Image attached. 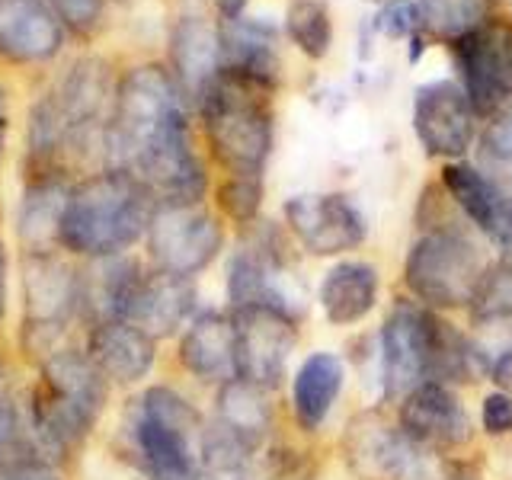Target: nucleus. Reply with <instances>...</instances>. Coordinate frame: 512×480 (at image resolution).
<instances>
[{"mask_svg": "<svg viewBox=\"0 0 512 480\" xmlns=\"http://www.w3.org/2000/svg\"><path fill=\"white\" fill-rule=\"evenodd\" d=\"M506 4H512V0H506Z\"/></svg>", "mask_w": 512, "mask_h": 480, "instance_id": "obj_42", "label": "nucleus"}, {"mask_svg": "<svg viewBox=\"0 0 512 480\" xmlns=\"http://www.w3.org/2000/svg\"><path fill=\"white\" fill-rule=\"evenodd\" d=\"M400 432L432 455H468L477 442V423L452 384L423 381L391 407Z\"/></svg>", "mask_w": 512, "mask_h": 480, "instance_id": "obj_11", "label": "nucleus"}, {"mask_svg": "<svg viewBox=\"0 0 512 480\" xmlns=\"http://www.w3.org/2000/svg\"><path fill=\"white\" fill-rule=\"evenodd\" d=\"M340 458L352 480H426L432 452L413 445L394 423L391 407H362L340 432Z\"/></svg>", "mask_w": 512, "mask_h": 480, "instance_id": "obj_9", "label": "nucleus"}, {"mask_svg": "<svg viewBox=\"0 0 512 480\" xmlns=\"http://www.w3.org/2000/svg\"><path fill=\"white\" fill-rule=\"evenodd\" d=\"M420 26L442 42H458L490 20V0H416Z\"/></svg>", "mask_w": 512, "mask_h": 480, "instance_id": "obj_29", "label": "nucleus"}, {"mask_svg": "<svg viewBox=\"0 0 512 480\" xmlns=\"http://www.w3.org/2000/svg\"><path fill=\"white\" fill-rule=\"evenodd\" d=\"M285 36L304 58H327L333 45V20L324 0H292L285 10Z\"/></svg>", "mask_w": 512, "mask_h": 480, "instance_id": "obj_30", "label": "nucleus"}, {"mask_svg": "<svg viewBox=\"0 0 512 480\" xmlns=\"http://www.w3.org/2000/svg\"><path fill=\"white\" fill-rule=\"evenodd\" d=\"M480 154L496 167H512V103L490 116L487 128L480 132Z\"/></svg>", "mask_w": 512, "mask_h": 480, "instance_id": "obj_35", "label": "nucleus"}, {"mask_svg": "<svg viewBox=\"0 0 512 480\" xmlns=\"http://www.w3.org/2000/svg\"><path fill=\"white\" fill-rule=\"evenodd\" d=\"M202 135L228 176H263L276 144L272 93L244 77L218 71L196 103Z\"/></svg>", "mask_w": 512, "mask_h": 480, "instance_id": "obj_5", "label": "nucleus"}, {"mask_svg": "<svg viewBox=\"0 0 512 480\" xmlns=\"http://www.w3.org/2000/svg\"><path fill=\"white\" fill-rule=\"evenodd\" d=\"M212 423L221 426L228 436H234L240 445H247L253 455H260L263 448H269L272 432H276L272 391L244 378H231L218 384Z\"/></svg>", "mask_w": 512, "mask_h": 480, "instance_id": "obj_26", "label": "nucleus"}, {"mask_svg": "<svg viewBox=\"0 0 512 480\" xmlns=\"http://www.w3.org/2000/svg\"><path fill=\"white\" fill-rule=\"evenodd\" d=\"M247 4L250 0H212L218 20H237V16L247 13Z\"/></svg>", "mask_w": 512, "mask_h": 480, "instance_id": "obj_40", "label": "nucleus"}, {"mask_svg": "<svg viewBox=\"0 0 512 480\" xmlns=\"http://www.w3.org/2000/svg\"><path fill=\"white\" fill-rule=\"evenodd\" d=\"M68 29L48 0H0V64L36 68L64 52Z\"/></svg>", "mask_w": 512, "mask_h": 480, "instance_id": "obj_19", "label": "nucleus"}, {"mask_svg": "<svg viewBox=\"0 0 512 480\" xmlns=\"http://www.w3.org/2000/svg\"><path fill=\"white\" fill-rule=\"evenodd\" d=\"M413 135L426 157L452 164L477 141V112L458 80H432L413 93Z\"/></svg>", "mask_w": 512, "mask_h": 480, "instance_id": "obj_16", "label": "nucleus"}, {"mask_svg": "<svg viewBox=\"0 0 512 480\" xmlns=\"http://www.w3.org/2000/svg\"><path fill=\"white\" fill-rule=\"evenodd\" d=\"M84 352L109 384H135L154 368L157 340L128 320H103L90 327Z\"/></svg>", "mask_w": 512, "mask_h": 480, "instance_id": "obj_25", "label": "nucleus"}, {"mask_svg": "<svg viewBox=\"0 0 512 480\" xmlns=\"http://www.w3.org/2000/svg\"><path fill=\"white\" fill-rule=\"evenodd\" d=\"M381 304V269L368 260L343 256L317 282L320 317L333 330H352L365 324Z\"/></svg>", "mask_w": 512, "mask_h": 480, "instance_id": "obj_23", "label": "nucleus"}, {"mask_svg": "<svg viewBox=\"0 0 512 480\" xmlns=\"http://www.w3.org/2000/svg\"><path fill=\"white\" fill-rule=\"evenodd\" d=\"M224 218L205 202H167L154 205L144 244L154 269L196 279L224 250Z\"/></svg>", "mask_w": 512, "mask_h": 480, "instance_id": "obj_10", "label": "nucleus"}, {"mask_svg": "<svg viewBox=\"0 0 512 480\" xmlns=\"http://www.w3.org/2000/svg\"><path fill=\"white\" fill-rule=\"evenodd\" d=\"M0 480H64L48 461L36 458H16L0 464Z\"/></svg>", "mask_w": 512, "mask_h": 480, "instance_id": "obj_37", "label": "nucleus"}, {"mask_svg": "<svg viewBox=\"0 0 512 480\" xmlns=\"http://www.w3.org/2000/svg\"><path fill=\"white\" fill-rule=\"evenodd\" d=\"M48 4H52L61 26L68 29V36L90 39L103 26L109 0H48Z\"/></svg>", "mask_w": 512, "mask_h": 480, "instance_id": "obj_32", "label": "nucleus"}, {"mask_svg": "<svg viewBox=\"0 0 512 480\" xmlns=\"http://www.w3.org/2000/svg\"><path fill=\"white\" fill-rule=\"evenodd\" d=\"M372 26L384 39H413L416 32H423L420 7H416V0H384Z\"/></svg>", "mask_w": 512, "mask_h": 480, "instance_id": "obj_33", "label": "nucleus"}, {"mask_svg": "<svg viewBox=\"0 0 512 480\" xmlns=\"http://www.w3.org/2000/svg\"><path fill=\"white\" fill-rule=\"evenodd\" d=\"M426 480H484L480 461L468 455H436L429 464Z\"/></svg>", "mask_w": 512, "mask_h": 480, "instance_id": "obj_36", "label": "nucleus"}, {"mask_svg": "<svg viewBox=\"0 0 512 480\" xmlns=\"http://www.w3.org/2000/svg\"><path fill=\"white\" fill-rule=\"evenodd\" d=\"M455 64L461 71V90L480 116H496L512 103V26L487 20L468 36L452 42Z\"/></svg>", "mask_w": 512, "mask_h": 480, "instance_id": "obj_15", "label": "nucleus"}, {"mask_svg": "<svg viewBox=\"0 0 512 480\" xmlns=\"http://www.w3.org/2000/svg\"><path fill=\"white\" fill-rule=\"evenodd\" d=\"M151 192L125 170H96L71 186L61 221V250L84 260L128 253L144 240L154 212Z\"/></svg>", "mask_w": 512, "mask_h": 480, "instance_id": "obj_4", "label": "nucleus"}, {"mask_svg": "<svg viewBox=\"0 0 512 480\" xmlns=\"http://www.w3.org/2000/svg\"><path fill=\"white\" fill-rule=\"evenodd\" d=\"M439 186L458 208V215L490 247L493 260L512 263V192L468 160L442 164Z\"/></svg>", "mask_w": 512, "mask_h": 480, "instance_id": "obj_14", "label": "nucleus"}, {"mask_svg": "<svg viewBox=\"0 0 512 480\" xmlns=\"http://www.w3.org/2000/svg\"><path fill=\"white\" fill-rule=\"evenodd\" d=\"M493 266V253L458 212L416 228L400 285L404 295L439 314H464Z\"/></svg>", "mask_w": 512, "mask_h": 480, "instance_id": "obj_3", "label": "nucleus"}, {"mask_svg": "<svg viewBox=\"0 0 512 480\" xmlns=\"http://www.w3.org/2000/svg\"><path fill=\"white\" fill-rule=\"evenodd\" d=\"M221 36V71L244 77L250 84L276 93L282 80L279 61V29L260 16H237V20H218Z\"/></svg>", "mask_w": 512, "mask_h": 480, "instance_id": "obj_22", "label": "nucleus"}, {"mask_svg": "<svg viewBox=\"0 0 512 480\" xmlns=\"http://www.w3.org/2000/svg\"><path fill=\"white\" fill-rule=\"evenodd\" d=\"M192 138V103L167 64L141 61L125 68L112 93L106 125V170L132 173L157 151Z\"/></svg>", "mask_w": 512, "mask_h": 480, "instance_id": "obj_1", "label": "nucleus"}, {"mask_svg": "<svg viewBox=\"0 0 512 480\" xmlns=\"http://www.w3.org/2000/svg\"><path fill=\"white\" fill-rule=\"evenodd\" d=\"M0 461H4V455H0Z\"/></svg>", "mask_w": 512, "mask_h": 480, "instance_id": "obj_43", "label": "nucleus"}, {"mask_svg": "<svg viewBox=\"0 0 512 480\" xmlns=\"http://www.w3.org/2000/svg\"><path fill=\"white\" fill-rule=\"evenodd\" d=\"M205 420L189 397L154 384L125 416L128 452L148 480H199Z\"/></svg>", "mask_w": 512, "mask_h": 480, "instance_id": "obj_6", "label": "nucleus"}, {"mask_svg": "<svg viewBox=\"0 0 512 480\" xmlns=\"http://www.w3.org/2000/svg\"><path fill=\"white\" fill-rule=\"evenodd\" d=\"M346 378L349 365L333 349H314L298 362L292 372V388H288V413L301 436H317L330 423L346 391Z\"/></svg>", "mask_w": 512, "mask_h": 480, "instance_id": "obj_20", "label": "nucleus"}, {"mask_svg": "<svg viewBox=\"0 0 512 480\" xmlns=\"http://www.w3.org/2000/svg\"><path fill=\"white\" fill-rule=\"evenodd\" d=\"M23 330L68 333L80 317V269L58 250L23 256Z\"/></svg>", "mask_w": 512, "mask_h": 480, "instance_id": "obj_17", "label": "nucleus"}, {"mask_svg": "<svg viewBox=\"0 0 512 480\" xmlns=\"http://www.w3.org/2000/svg\"><path fill=\"white\" fill-rule=\"evenodd\" d=\"M292 244L288 231L269 221H256L244 228V240L231 253L224 292H228V311L240 308H276L282 314L304 317L308 301L292 266Z\"/></svg>", "mask_w": 512, "mask_h": 480, "instance_id": "obj_7", "label": "nucleus"}, {"mask_svg": "<svg viewBox=\"0 0 512 480\" xmlns=\"http://www.w3.org/2000/svg\"><path fill=\"white\" fill-rule=\"evenodd\" d=\"M199 308V288L189 276H176L164 269H144L128 295L122 317L128 324L144 330L151 340H167L180 333Z\"/></svg>", "mask_w": 512, "mask_h": 480, "instance_id": "obj_18", "label": "nucleus"}, {"mask_svg": "<svg viewBox=\"0 0 512 480\" xmlns=\"http://www.w3.org/2000/svg\"><path fill=\"white\" fill-rule=\"evenodd\" d=\"M436 320L439 311H429L407 295H397L384 311L375 330L378 343V404L394 407L416 384L432 378V352H436Z\"/></svg>", "mask_w": 512, "mask_h": 480, "instance_id": "obj_8", "label": "nucleus"}, {"mask_svg": "<svg viewBox=\"0 0 512 480\" xmlns=\"http://www.w3.org/2000/svg\"><path fill=\"white\" fill-rule=\"evenodd\" d=\"M106 397L109 381L84 349L68 346L39 362V378L23 400L29 452L48 464L74 455L100 423Z\"/></svg>", "mask_w": 512, "mask_h": 480, "instance_id": "obj_2", "label": "nucleus"}, {"mask_svg": "<svg viewBox=\"0 0 512 480\" xmlns=\"http://www.w3.org/2000/svg\"><path fill=\"white\" fill-rule=\"evenodd\" d=\"M167 68L176 84L186 93V100L196 109L199 96L221 71V36L218 20L202 10H186L173 20L167 39Z\"/></svg>", "mask_w": 512, "mask_h": 480, "instance_id": "obj_21", "label": "nucleus"}, {"mask_svg": "<svg viewBox=\"0 0 512 480\" xmlns=\"http://www.w3.org/2000/svg\"><path fill=\"white\" fill-rule=\"evenodd\" d=\"M285 231L308 256L343 260L368 240V218L346 192H301L282 205Z\"/></svg>", "mask_w": 512, "mask_h": 480, "instance_id": "obj_12", "label": "nucleus"}, {"mask_svg": "<svg viewBox=\"0 0 512 480\" xmlns=\"http://www.w3.org/2000/svg\"><path fill=\"white\" fill-rule=\"evenodd\" d=\"M7 135H10V90L0 84V160L7 151Z\"/></svg>", "mask_w": 512, "mask_h": 480, "instance_id": "obj_39", "label": "nucleus"}, {"mask_svg": "<svg viewBox=\"0 0 512 480\" xmlns=\"http://www.w3.org/2000/svg\"><path fill=\"white\" fill-rule=\"evenodd\" d=\"M176 362L202 384H224L237 378V346L231 311H199L176 343Z\"/></svg>", "mask_w": 512, "mask_h": 480, "instance_id": "obj_24", "label": "nucleus"}, {"mask_svg": "<svg viewBox=\"0 0 512 480\" xmlns=\"http://www.w3.org/2000/svg\"><path fill=\"white\" fill-rule=\"evenodd\" d=\"M487 381L493 384L496 391L512 394V343H506V346H500V349L493 352Z\"/></svg>", "mask_w": 512, "mask_h": 480, "instance_id": "obj_38", "label": "nucleus"}, {"mask_svg": "<svg viewBox=\"0 0 512 480\" xmlns=\"http://www.w3.org/2000/svg\"><path fill=\"white\" fill-rule=\"evenodd\" d=\"M74 183L71 176H26L16 208V237L26 253H52L61 247V221Z\"/></svg>", "mask_w": 512, "mask_h": 480, "instance_id": "obj_27", "label": "nucleus"}, {"mask_svg": "<svg viewBox=\"0 0 512 480\" xmlns=\"http://www.w3.org/2000/svg\"><path fill=\"white\" fill-rule=\"evenodd\" d=\"M234 317L237 378L276 394L288 378V362L301 343V320L276 308H240Z\"/></svg>", "mask_w": 512, "mask_h": 480, "instance_id": "obj_13", "label": "nucleus"}, {"mask_svg": "<svg viewBox=\"0 0 512 480\" xmlns=\"http://www.w3.org/2000/svg\"><path fill=\"white\" fill-rule=\"evenodd\" d=\"M7 314V250L4 240H0V320Z\"/></svg>", "mask_w": 512, "mask_h": 480, "instance_id": "obj_41", "label": "nucleus"}, {"mask_svg": "<svg viewBox=\"0 0 512 480\" xmlns=\"http://www.w3.org/2000/svg\"><path fill=\"white\" fill-rule=\"evenodd\" d=\"M464 317H468L464 327L490 352L512 343V263L493 260Z\"/></svg>", "mask_w": 512, "mask_h": 480, "instance_id": "obj_28", "label": "nucleus"}, {"mask_svg": "<svg viewBox=\"0 0 512 480\" xmlns=\"http://www.w3.org/2000/svg\"><path fill=\"white\" fill-rule=\"evenodd\" d=\"M477 426H480V436L484 439H493V442L512 439V394L490 388L484 397H480Z\"/></svg>", "mask_w": 512, "mask_h": 480, "instance_id": "obj_34", "label": "nucleus"}, {"mask_svg": "<svg viewBox=\"0 0 512 480\" xmlns=\"http://www.w3.org/2000/svg\"><path fill=\"white\" fill-rule=\"evenodd\" d=\"M266 199V183L263 176H221V183L215 186V208L224 221L237 224L240 231L260 221Z\"/></svg>", "mask_w": 512, "mask_h": 480, "instance_id": "obj_31", "label": "nucleus"}]
</instances>
